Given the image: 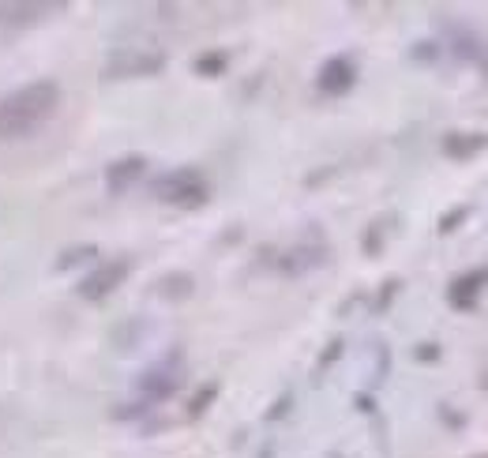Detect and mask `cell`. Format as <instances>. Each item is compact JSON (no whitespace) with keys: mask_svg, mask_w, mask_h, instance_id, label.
<instances>
[{"mask_svg":"<svg viewBox=\"0 0 488 458\" xmlns=\"http://www.w3.org/2000/svg\"><path fill=\"white\" fill-rule=\"evenodd\" d=\"M484 150V136L481 132H454V136H447L443 139V155L447 158H473V155H481Z\"/></svg>","mask_w":488,"mask_h":458,"instance_id":"8","label":"cell"},{"mask_svg":"<svg viewBox=\"0 0 488 458\" xmlns=\"http://www.w3.org/2000/svg\"><path fill=\"white\" fill-rule=\"evenodd\" d=\"M166 68L162 53H147V49H117L106 65L102 79H132V76H158Z\"/></svg>","mask_w":488,"mask_h":458,"instance_id":"3","label":"cell"},{"mask_svg":"<svg viewBox=\"0 0 488 458\" xmlns=\"http://www.w3.org/2000/svg\"><path fill=\"white\" fill-rule=\"evenodd\" d=\"M413 357H417V361H429V364H432V361H440V346L424 342V346H417V350H413Z\"/></svg>","mask_w":488,"mask_h":458,"instance_id":"15","label":"cell"},{"mask_svg":"<svg viewBox=\"0 0 488 458\" xmlns=\"http://www.w3.org/2000/svg\"><path fill=\"white\" fill-rule=\"evenodd\" d=\"M60 106V87L53 79H35L8 98H0V139H26L49 125Z\"/></svg>","mask_w":488,"mask_h":458,"instance_id":"1","label":"cell"},{"mask_svg":"<svg viewBox=\"0 0 488 458\" xmlns=\"http://www.w3.org/2000/svg\"><path fill=\"white\" fill-rule=\"evenodd\" d=\"M128 274H132V260H106L79 282V297L83 300H106L113 290L125 286Z\"/></svg>","mask_w":488,"mask_h":458,"instance_id":"4","label":"cell"},{"mask_svg":"<svg viewBox=\"0 0 488 458\" xmlns=\"http://www.w3.org/2000/svg\"><path fill=\"white\" fill-rule=\"evenodd\" d=\"M143 169H147V158H139V155H128V158L113 162V166L106 169V188L120 196L128 185H136V180L143 177Z\"/></svg>","mask_w":488,"mask_h":458,"instance_id":"7","label":"cell"},{"mask_svg":"<svg viewBox=\"0 0 488 458\" xmlns=\"http://www.w3.org/2000/svg\"><path fill=\"white\" fill-rule=\"evenodd\" d=\"M150 188H155V196H158L162 203H173V207H199V203H207V196H210V185L203 180V173L192 169V166L173 169V173H162Z\"/></svg>","mask_w":488,"mask_h":458,"instance_id":"2","label":"cell"},{"mask_svg":"<svg viewBox=\"0 0 488 458\" xmlns=\"http://www.w3.org/2000/svg\"><path fill=\"white\" fill-rule=\"evenodd\" d=\"M215 394H219V387H215V383L203 387V391H199V399H192V413H203V406H207L210 399H215Z\"/></svg>","mask_w":488,"mask_h":458,"instance_id":"14","label":"cell"},{"mask_svg":"<svg viewBox=\"0 0 488 458\" xmlns=\"http://www.w3.org/2000/svg\"><path fill=\"white\" fill-rule=\"evenodd\" d=\"M470 219V207H459V210H451V215L440 222V233H454V226L459 222H466Z\"/></svg>","mask_w":488,"mask_h":458,"instance_id":"13","label":"cell"},{"mask_svg":"<svg viewBox=\"0 0 488 458\" xmlns=\"http://www.w3.org/2000/svg\"><path fill=\"white\" fill-rule=\"evenodd\" d=\"M192 286H196V282H192V274H169V279L158 282L162 297H177V300H180V297H188Z\"/></svg>","mask_w":488,"mask_h":458,"instance_id":"11","label":"cell"},{"mask_svg":"<svg viewBox=\"0 0 488 458\" xmlns=\"http://www.w3.org/2000/svg\"><path fill=\"white\" fill-rule=\"evenodd\" d=\"M65 5H0V23H38Z\"/></svg>","mask_w":488,"mask_h":458,"instance_id":"9","label":"cell"},{"mask_svg":"<svg viewBox=\"0 0 488 458\" xmlns=\"http://www.w3.org/2000/svg\"><path fill=\"white\" fill-rule=\"evenodd\" d=\"M353 83H357V65H353V56H346V53L330 56L327 65L320 68V76H316V87L323 90L327 98H342V95H350Z\"/></svg>","mask_w":488,"mask_h":458,"instance_id":"5","label":"cell"},{"mask_svg":"<svg viewBox=\"0 0 488 458\" xmlns=\"http://www.w3.org/2000/svg\"><path fill=\"white\" fill-rule=\"evenodd\" d=\"M143 394H147V399H169V394L177 391V380L173 376H162V372H150V376H143Z\"/></svg>","mask_w":488,"mask_h":458,"instance_id":"10","label":"cell"},{"mask_svg":"<svg viewBox=\"0 0 488 458\" xmlns=\"http://www.w3.org/2000/svg\"><path fill=\"white\" fill-rule=\"evenodd\" d=\"M226 65H229L226 53H210V56H199L196 60V72L199 76H219V72H226Z\"/></svg>","mask_w":488,"mask_h":458,"instance_id":"12","label":"cell"},{"mask_svg":"<svg viewBox=\"0 0 488 458\" xmlns=\"http://www.w3.org/2000/svg\"><path fill=\"white\" fill-rule=\"evenodd\" d=\"M484 286H488V267H481V270H466V274H459V279L451 282L447 300H451L459 312H470V309H477V297H481Z\"/></svg>","mask_w":488,"mask_h":458,"instance_id":"6","label":"cell"}]
</instances>
